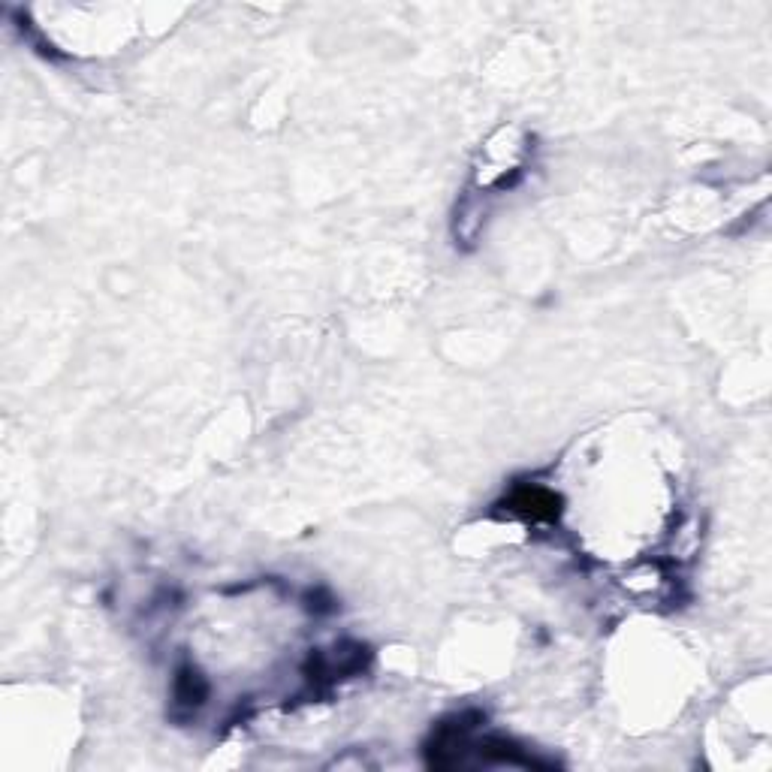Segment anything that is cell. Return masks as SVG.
<instances>
[{
	"mask_svg": "<svg viewBox=\"0 0 772 772\" xmlns=\"http://www.w3.org/2000/svg\"><path fill=\"white\" fill-rule=\"evenodd\" d=\"M504 507L528 522H552L561 513V498L543 486H522L504 501Z\"/></svg>",
	"mask_w": 772,
	"mask_h": 772,
	"instance_id": "cell-1",
	"label": "cell"
},
{
	"mask_svg": "<svg viewBox=\"0 0 772 772\" xmlns=\"http://www.w3.org/2000/svg\"><path fill=\"white\" fill-rule=\"evenodd\" d=\"M206 694H209V685H206V679H203L197 670H190V667L178 670V679H175V697H178V703L200 706V703L206 700Z\"/></svg>",
	"mask_w": 772,
	"mask_h": 772,
	"instance_id": "cell-2",
	"label": "cell"
}]
</instances>
